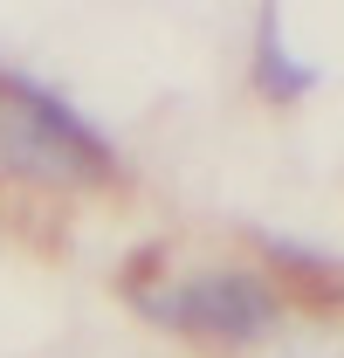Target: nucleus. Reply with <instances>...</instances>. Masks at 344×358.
Returning a JSON list of instances; mask_svg holds the SVG:
<instances>
[{"label": "nucleus", "mask_w": 344, "mask_h": 358, "mask_svg": "<svg viewBox=\"0 0 344 358\" xmlns=\"http://www.w3.org/2000/svg\"><path fill=\"white\" fill-rule=\"evenodd\" d=\"M145 310L172 331H200V338H220V345H255L261 331H275L282 296L248 268H200V275L166 282L159 296H145Z\"/></svg>", "instance_id": "f03ea898"}, {"label": "nucleus", "mask_w": 344, "mask_h": 358, "mask_svg": "<svg viewBox=\"0 0 344 358\" xmlns=\"http://www.w3.org/2000/svg\"><path fill=\"white\" fill-rule=\"evenodd\" d=\"M117 173L110 145L83 117L28 76H0V179L42 186V193H83Z\"/></svg>", "instance_id": "f257e3e1"}, {"label": "nucleus", "mask_w": 344, "mask_h": 358, "mask_svg": "<svg viewBox=\"0 0 344 358\" xmlns=\"http://www.w3.org/2000/svg\"><path fill=\"white\" fill-rule=\"evenodd\" d=\"M255 83L268 90V96H303V90L317 83V69L289 62V48H282V28H275V14H261V35H255Z\"/></svg>", "instance_id": "7ed1b4c3"}]
</instances>
